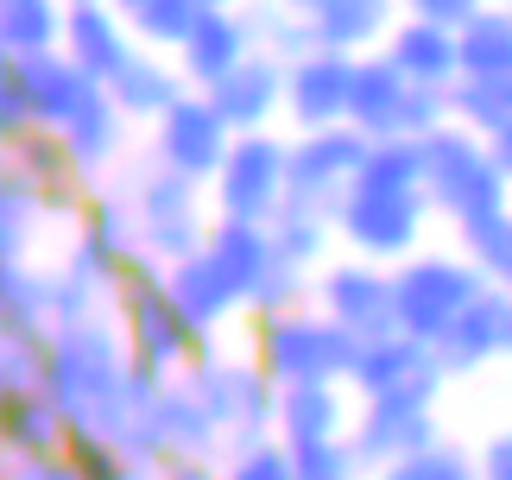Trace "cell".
<instances>
[{"label":"cell","instance_id":"obj_1","mask_svg":"<svg viewBox=\"0 0 512 480\" xmlns=\"http://www.w3.org/2000/svg\"><path fill=\"white\" fill-rule=\"evenodd\" d=\"M430 228V203H424V146L411 133H386L373 139L361 171L336 209V240L348 253L367 259H405L424 247Z\"/></svg>","mask_w":512,"mask_h":480},{"label":"cell","instance_id":"obj_2","mask_svg":"<svg viewBox=\"0 0 512 480\" xmlns=\"http://www.w3.org/2000/svg\"><path fill=\"white\" fill-rule=\"evenodd\" d=\"M247 348L260 354V367L279 386H304V379H348L361 335L342 329L317 297H304V304H285V310H253Z\"/></svg>","mask_w":512,"mask_h":480},{"label":"cell","instance_id":"obj_3","mask_svg":"<svg viewBox=\"0 0 512 480\" xmlns=\"http://www.w3.org/2000/svg\"><path fill=\"white\" fill-rule=\"evenodd\" d=\"M424 203L437 222H475V215H494L512 203V184L500 171L494 146H487V133L462 127L456 114L443 120V127H430L424 139Z\"/></svg>","mask_w":512,"mask_h":480},{"label":"cell","instance_id":"obj_4","mask_svg":"<svg viewBox=\"0 0 512 480\" xmlns=\"http://www.w3.org/2000/svg\"><path fill=\"white\" fill-rule=\"evenodd\" d=\"M114 323H121V335H127L133 367H146V373H159V379L184 373L190 360H196V348L215 342V335H203L184 310H177V297L165 285V266L152 253H140L121 272V285H114Z\"/></svg>","mask_w":512,"mask_h":480},{"label":"cell","instance_id":"obj_5","mask_svg":"<svg viewBox=\"0 0 512 480\" xmlns=\"http://www.w3.org/2000/svg\"><path fill=\"white\" fill-rule=\"evenodd\" d=\"M184 379L196 386V398L209 405V417L222 424L228 443H247V436L279 430V379L260 367L253 348L234 354V348H222V335H215V342L196 348Z\"/></svg>","mask_w":512,"mask_h":480},{"label":"cell","instance_id":"obj_6","mask_svg":"<svg viewBox=\"0 0 512 480\" xmlns=\"http://www.w3.org/2000/svg\"><path fill=\"white\" fill-rule=\"evenodd\" d=\"M481 285H487V272H481L462 247H456V253L418 247V253L392 259V323H399L405 335L437 342V335L456 323L468 304H475Z\"/></svg>","mask_w":512,"mask_h":480},{"label":"cell","instance_id":"obj_7","mask_svg":"<svg viewBox=\"0 0 512 480\" xmlns=\"http://www.w3.org/2000/svg\"><path fill=\"white\" fill-rule=\"evenodd\" d=\"M203 190L209 184L159 165V158H152L146 171H133L127 196H133V215H140V247L159 259V266H171V259H184L209 240V222H215L209 209L215 203H203Z\"/></svg>","mask_w":512,"mask_h":480},{"label":"cell","instance_id":"obj_8","mask_svg":"<svg viewBox=\"0 0 512 480\" xmlns=\"http://www.w3.org/2000/svg\"><path fill=\"white\" fill-rule=\"evenodd\" d=\"M443 386H449V373L437 360V342L405 335V329L361 335L354 367H348V392L354 398H418V405H437Z\"/></svg>","mask_w":512,"mask_h":480},{"label":"cell","instance_id":"obj_9","mask_svg":"<svg viewBox=\"0 0 512 480\" xmlns=\"http://www.w3.org/2000/svg\"><path fill=\"white\" fill-rule=\"evenodd\" d=\"M285 165H291V139H279L272 127L234 133L222 171L209 177V203H215V215L272 222V209L285 203Z\"/></svg>","mask_w":512,"mask_h":480},{"label":"cell","instance_id":"obj_10","mask_svg":"<svg viewBox=\"0 0 512 480\" xmlns=\"http://www.w3.org/2000/svg\"><path fill=\"white\" fill-rule=\"evenodd\" d=\"M373 139L354 127V120H336V127H310V133H291V165H285V196L291 203H310L323 215L342 209V196L354 184Z\"/></svg>","mask_w":512,"mask_h":480},{"label":"cell","instance_id":"obj_11","mask_svg":"<svg viewBox=\"0 0 512 480\" xmlns=\"http://www.w3.org/2000/svg\"><path fill=\"white\" fill-rule=\"evenodd\" d=\"M152 424H159V449H165L159 474H171V480L222 474L228 436H222V424L209 417V405L196 398V386H190L184 373H171L165 386H159V398H152Z\"/></svg>","mask_w":512,"mask_h":480},{"label":"cell","instance_id":"obj_12","mask_svg":"<svg viewBox=\"0 0 512 480\" xmlns=\"http://www.w3.org/2000/svg\"><path fill=\"white\" fill-rule=\"evenodd\" d=\"M234 146V127L222 120V108L209 102V89H184L177 102L152 120V158L171 171L196 177V184H209L215 171H222V158Z\"/></svg>","mask_w":512,"mask_h":480},{"label":"cell","instance_id":"obj_13","mask_svg":"<svg viewBox=\"0 0 512 480\" xmlns=\"http://www.w3.org/2000/svg\"><path fill=\"white\" fill-rule=\"evenodd\" d=\"M140 215H133V196L127 190H89L83 215H76V234H70V266H83L89 278H102L114 291L121 272L140 259Z\"/></svg>","mask_w":512,"mask_h":480},{"label":"cell","instance_id":"obj_14","mask_svg":"<svg viewBox=\"0 0 512 480\" xmlns=\"http://www.w3.org/2000/svg\"><path fill=\"white\" fill-rule=\"evenodd\" d=\"M310 297H317V304L336 316L342 329H354V335L399 329V323H392V266H386V259H367V253L323 259L317 278H310Z\"/></svg>","mask_w":512,"mask_h":480},{"label":"cell","instance_id":"obj_15","mask_svg":"<svg viewBox=\"0 0 512 480\" xmlns=\"http://www.w3.org/2000/svg\"><path fill=\"white\" fill-rule=\"evenodd\" d=\"M437 405H418V398H361L348 424V443L361 455V468H392L405 455H418L424 443H437Z\"/></svg>","mask_w":512,"mask_h":480},{"label":"cell","instance_id":"obj_16","mask_svg":"<svg viewBox=\"0 0 512 480\" xmlns=\"http://www.w3.org/2000/svg\"><path fill=\"white\" fill-rule=\"evenodd\" d=\"M7 165L38 190V209H45V222H70V228H76V215H83V203H89L95 184L70 165L64 133H57V127H26V133L7 146Z\"/></svg>","mask_w":512,"mask_h":480},{"label":"cell","instance_id":"obj_17","mask_svg":"<svg viewBox=\"0 0 512 480\" xmlns=\"http://www.w3.org/2000/svg\"><path fill=\"white\" fill-rule=\"evenodd\" d=\"M437 360H443L449 379L481 373L487 360H512V291L500 285V278H487V285L475 291V304L437 335Z\"/></svg>","mask_w":512,"mask_h":480},{"label":"cell","instance_id":"obj_18","mask_svg":"<svg viewBox=\"0 0 512 480\" xmlns=\"http://www.w3.org/2000/svg\"><path fill=\"white\" fill-rule=\"evenodd\" d=\"M348 95H354V51H304L285 64V120L291 133H310V127H336L348 120Z\"/></svg>","mask_w":512,"mask_h":480},{"label":"cell","instance_id":"obj_19","mask_svg":"<svg viewBox=\"0 0 512 480\" xmlns=\"http://www.w3.org/2000/svg\"><path fill=\"white\" fill-rule=\"evenodd\" d=\"M165 285L177 297V310H184L203 335H222L228 323H241V316H247V291L234 285V272L209 253V240L196 253L171 259V266H165Z\"/></svg>","mask_w":512,"mask_h":480},{"label":"cell","instance_id":"obj_20","mask_svg":"<svg viewBox=\"0 0 512 480\" xmlns=\"http://www.w3.org/2000/svg\"><path fill=\"white\" fill-rule=\"evenodd\" d=\"M13 76H19V95H26V108H32V127H64V120L83 108L95 89H102L64 45L13 57Z\"/></svg>","mask_w":512,"mask_h":480},{"label":"cell","instance_id":"obj_21","mask_svg":"<svg viewBox=\"0 0 512 480\" xmlns=\"http://www.w3.org/2000/svg\"><path fill=\"white\" fill-rule=\"evenodd\" d=\"M209 102L222 108V120L234 133H253V127H272L285 114V57L272 51H247L222 83H209Z\"/></svg>","mask_w":512,"mask_h":480},{"label":"cell","instance_id":"obj_22","mask_svg":"<svg viewBox=\"0 0 512 480\" xmlns=\"http://www.w3.org/2000/svg\"><path fill=\"white\" fill-rule=\"evenodd\" d=\"M64 51L95 76V83H108V76L140 51V38H133L127 13L114 7V0H70L64 7Z\"/></svg>","mask_w":512,"mask_h":480},{"label":"cell","instance_id":"obj_23","mask_svg":"<svg viewBox=\"0 0 512 480\" xmlns=\"http://www.w3.org/2000/svg\"><path fill=\"white\" fill-rule=\"evenodd\" d=\"M0 449L13 455V468L26 462H51L70 449V417L57 411V398L45 386H19L0 405Z\"/></svg>","mask_w":512,"mask_h":480},{"label":"cell","instance_id":"obj_24","mask_svg":"<svg viewBox=\"0 0 512 480\" xmlns=\"http://www.w3.org/2000/svg\"><path fill=\"white\" fill-rule=\"evenodd\" d=\"M247 51H253V38H247L241 7H203V19L190 26V38L171 57H177V70H184L190 89H209V83H222Z\"/></svg>","mask_w":512,"mask_h":480},{"label":"cell","instance_id":"obj_25","mask_svg":"<svg viewBox=\"0 0 512 480\" xmlns=\"http://www.w3.org/2000/svg\"><path fill=\"white\" fill-rule=\"evenodd\" d=\"M127 127H133V120L121 114V102H114L108 83H102L57 133H64V146H70V165L95 184V177H108V171L127 158Z\"/></svg>","mask_w":512,"mask_h":480},{"label":"cell","instance_id":"obj_26","mask_svg":"<svg viewBox=\"0 0 512 480\" xmlns=\"http://www.w3.org/2000/svg\"><path fill=\"white\" fill-rule=\"evenodd\" d=\"M184 89L190 83H184V70H177V57L171 51H152V45H140L121 70L108 76V95L121 102V114L133 120V127H152V120H159Z\"/></svg>","mask_w":512,"mask_h":480},{"label":"cell","instance_id":"obj_27","mask_svg":"<svg viewBox=\"0 0 512 480\" xmlns=\"http://www.w3.org/2000/svg\"><path fill=\"white\" fill-rule=\"evenodd\" d=\"M380 51L411 76V83H437V89H449V83L462 76L456 26H437V19H418V13H399V26L386 32Z\"/></svg>","mask_w":512,"mask_h":480},{"label":"cell","instance_id":"obj_28","mask_svg":"<svg viewBox=\"0 0 512 480\" xmlns=\"http://www.w3.org/2000/svg\"><path fill=\"white\" fill-rule=\"evenodd\" d=\"M405 95H411V76L392 64L386 51H361L354 57V95H348V120L361 127L367 139H386L399 133L405 120Z\"/></svg>","mask_w":512,"mask_h":480},{"label":"cell","instance_id":"obj_29","mask_svg":"<svg viewBox=\"0 0 512 480\" xmlns=\"http://www.w3.org/2000/svg\"><path fill=\"white\" fill-rule=\"evenodd\" d=\"M348 424H354L348 379H304V386H279V436H285V443L348 436Z\"/></svg>","mask_w":512,"mask_h":480},{"label":"cell","instance_id":"obj_30","mask_svg":"<svg viewBox=\"0 0 512 480\" xmlns=\"http://www.w3.org/2000/svg\"><path fill=\"white\" fill-rule=\"evenodd\" d=\"M399 0H323L317 13H310V26H317V45L329 51H380L386 32L399 26Z\"/></svg>","mask_w":512,"mask_h":480},{"label":"cell","instance_id":"obj_31","mask_svg":"<svg viewBox=\"0 0 512 480\" xmlns=\"http://www.w3.org/2000/svg\"><path fill=\"white\" fill-rule=\"evenodd\" d=\"M272 247H279V259H291V266H310L317 272L329 253H336V215H323V209H310V203H285L272 209Z\"/></svg>","mask_w":512,"mask_h":480},{"label":"cell","instance_id":"obj_32","mask_svg":"<svg viewBox=\"0 0 512 480\" xmlns=\"http://www.w3.org/2000/svg\"><path fill=\"white\" fill-rule=\"evenodd\" d=\"M0 323L51 329V266H32V253H0Z\"/></svg>","mask_w":512,"mask_h":480},{"label":"cell","instance_id":"obj_33","mask_svg":"<svg viewBox=\"0 0 512 480\" xmlns=\"http://www.w3.org/2000/svg\"><path fill=\"white\" fill-rule=\"evenodd\" d=\"M462 76H506L512 70V0H487V7L456 26Z\"/></svg>","mask_w":512,"mask_h":480},{"label":"cell","instance_id":"obj_34","mask_svg":"<svg viewBox=\"0 0 512 480\" xmlns=\"http://www.w3.org/2000/svg\"><path fill=\"white\" fill-rule=\"evenodd\" d=\"M241 19H247V38L253 51H272V57H304L317 51V26H310L304 7H285V0H241Z\"/></svg>","mask_w":512,"mask_h":480},{"label":"cell","instance_id":"obj_35","mask_svg":"<svg viewBox=\"0 0 512 480\" xmlns=\"http://www.w3.org/2000/svg\"><path fill=\"white\" fill-rule=\"evenodd\" d=\"M64 7L70 0H0V45L13 57L64 45Z\"/></svg>","mask_w":512,"mask_h":480},{"label":"cell","instance_id":"obj_36","mask_svg":"<svg viewBox=\"0 0 512 480\" xmlns=\"http://www.w3.org/2000/svg\"><path fill=\"white\" fill-rule=\"evenodd\" d=\"M449 114L475 133H500L512 120V70L506 76H456L449 83Z\"/></svg>","mask_w":512,"mask_h":480},{"label":"cell","instance_id":"obj_37","mask_svg":"<svg viewBox=\"0 0 512 480\" xmlns=\"http://www.w3.org/2000/svg\"><path fill=\"white\" fill-rule=\"evenodd\" d=\"M38 228H45L38 190H32L13 165H0V253H32Z\"/></svg>","mask_w":512,"mask_h":480},{"label":"cell","instance_id":"obj_38","mask_svg":"<svg viewBox=\"0 0 512 480\" xmlns=\"http://www.w3.org/2000/svg\"><path fill=\"white\" fill-rule=\"evenodd\" d=\"M203 7H209V0H140V7L127 13V26H133V38H140V45L177 51V45L190 38V26L203 19Z\"/></svg>","mask_w":512,"mask_h":480},{"label":"cell","instance_id":"obj_39","mask_svg":"<svg viewBox=\"0 0 512 480\" xmlns=\"http://www.w3.org/2000/svg\"><path fill=\"white\" fill-rule=\"evenodd\" d=\"M456 247L475 259L487 278H506L512 272V203L494 215H475V222H456Z\"/></svg>","mask_w":512,"mask_h":480},{"label":"cell","instance_id":"obj_40","mask_svg":"<svg viewBox=\"0 0 512 480\" xmlns=\"http://www.w3.org/2000/svg\"><path fill=\"white\" fill-rule=\"evenodd\" d=\"M222 474L228 480H298L291 474V443L279 430L247 436V443H228L222 449Z\"/></svg>","mask_w":512,"mask_h":480},{"label":"cell","instance_id":"obj_41","mask_svg":"<svg viewBox=\"0 0 512 480\" xmlns=\"http://www.w3.org/2000/svg\"><path fill=\"white\" fill-rule=\"evenodd\" d=\"M45 348H51V329L0 323V386H7V392L45 386Z\"/></svg>","mask_w":512,"mask_h":480},{"label":"cell","instance_id":"obj_42","mask_svg":"<svg viewBox=\"0 0 512 480\" xmlns=\"http://www.w3.org/2000/svg\"><path fill=\"white\" fill-rule=\"evenodd\" d=\"M108 304H114V291L102 278H89L83 266H70V259L51 266V323H76V316H95Z\"/></svg>","mask_w":512,"mask_h":480},{"label":"cell","instance_id":"obj_43","mask_svg":"<svg viewBox=\"0 0 512 480\" xmlns=\"http://www.w3.org/2000/svg\"><path fill=\"white\" fill-rule=\"evenodd\" d=\"M475 474H481V462L462 443H449V436H437V443H424L418 455H405V462L386 468V480H475Z\"/></svg>","mask_w":512,"mask_h":480},{"label":"cell","instance_id":"obj_44","mask_svg":"<svg viewBox=\"0 0 512 480\" xmlns=\"http://www.w3.org/2000/svg\"><path fill=\"white\" fill-rule=\"evenodd\" d=\"M291 474H298V480H348V474H361V455H354L348 436L291 443Z\"/></svg>","mask_w":512,"mask_h":480},{"label":"cell","instance_id":"obj_45","mask_svg":"<svg viewBox=\"0 0 512 480\" xmlns=\"http://www.w3.org/2000/svg\"><path fill=\"white\" fill-rule=\"evenodd\" d=\"M310 266H291V259H272V266L260 272V285H253V297H247V316L253 310H285V304H304L310 297Z\"/></svg>","mask_w":512,"mask_h":480},{"label":"cell","instance_id":"obj_46","mask_svg":"<svg viewBox=\"0 0 512 480\" xmlns=\"http://www.w3.org/2000/svg\"><path fill=\"white\" fill-rule=\"evenodd\" d=\"M64 455L76 462L83 480H133V462L108 443V436H95V430H70V449Z\"/></svg>","mask_w":512,"mask_h":480},{"label":"cell","instance_id":"obj_47","mask_svg":"<svg viewBox=\"0 0 512 480\" xmlns=\"http://www.w3.org/2000/svg\"><path fill=\"white\" fill-rule=\"evenodd\" d=\"M26 127H32V108H26V95H19V76H13V64H7V70H0V146H13Z\"/></svg>","mask_w":512,"mask_h":480},{"label":"cell","instance_id":"obj_48","mask_svg":"<svg viewBox=\"0 0 512 480\" xmlns=\"http://www.w3.org/2000/svg\"><path fill=\"white\" fill-rule=\"evenodd\" d=\"M405 13H418V19H437V26H468L487 0H399Z\"/></svg>","mask_w":512,"mask_h":480},{"label":"cell","instance_id":"obj_49","mask_svg":"<svg viewBox=\"0 0 512 480\" xmlns=\"http://www.w3.org/2000/svg\"><path fill=\"white\" fill-rule=\"evenodd\" d=\"M475 462H481V474H487V480H512V430L487 436V449L475 455Z\"/></svg>","mask_w":512,"mask_h":480},{"label":"cell","instance_id":"obj_50","mask_svg":"<svg viewBox=\"0 0 512 480\" xmlns=\"http://www.w3.org/2000/svg\"><path fill=\"white\" fill-rule=\"evenodd\" d=\"M487 146H494V158H500V171H506V184H512V120L500 133H487Z\"/></svg>","mask_w":512,"mask_h":480},{"label":"cell","instance_id":"obj_51","mask_svg":"<svg viewBox=\"0 0 512 480\" xmlns=\"http://www.w3.org/2000/svg\"><path fill=\"white\" fill-rule=\"evenodd\" d=\"M285 7H304V13H317V7H323V0H285Z\"/></svg>","mask_w":512,"mask_h":480},{"label":"cell","instance_id":"obj_52","mask_svg":"<svg viewBox=\"0 0 512 480\" xmlns=\"http://www.w3.org/2000/svg\"><path fill=\"white\" fill-rule=\"evenodd\" d=\"M7 474H13V455H7V449H0V480H7Z\"/></svg>","mask_w":512,"mask_h":480},{"label":"cell","instance_id":"obj_53","mask_svg":"<svg viewBox=\"0 0 512 480\" xmlns=\"http://www.w3.org/2000/svg\"><path fill=\"white\" fill-rule=\"evenodd\" d=\"M114 7H121V13H133V7H140V0H114Z\"/></svg>","mask_w":512,"mask_h":480},{"label":"cell","instance_id":"obj_54","mask_svg":"<svg viewBox=\"0 0 512 480\" xmlns=\"http://www.w3.org/2000/svg\"><path fill=\"white\" fill-rule=\"evenodd\" d=\"M7 64H13V51H7V45H0V70H7Z\"/></svg>","mask_w":512,"mask_h":480},{"label":"cell","instance_id":"obj_55","mask_svg":"<svg viewBox=\"0 0 512 480\" xmlns=\"http://www.w3.org/2000/svg\"><path fill=\"white\" fill-rule=\"evenodd\" d=\"M209 7H241V0H209Z\"/></svg>","mask_w":512,"mask_h":480},{"label":"cell","instance_id":"obj_56","mask_svg":"<svg viewBox=\"0 0 512 480\" xmlns=\"http://www.w3.org/2000/svg\"><path fill=\"white\" fill-rule=\"evenodd\" d=\"M500 285H506V291H512V272H506V278H500Z\"/></svg>","mask_w":512,"mask_h":480},{"label":"cell","instance_id":"obj_57","mask_svg":"<svg viewBox=\"0 0 512 480\" xmlns=\"http://www.w3.org/2000/svg\"><path fill=\"white\" fill-rule=\"evenodd\" d=\"M0 405H7V386H0Z\"/></svg>","mask_w":512,"mask_h":480},{"label":"cell","instance_id":"obj_58","mask_svg":"<svg viewBox=\"0 0 512 480\" xmlns=\"http://www.w3.org/2000/svg\"><path fill=\"white\" fill-rule=\"evenodd\" d=\"M0 165H7V146H0Z\"/></svg>","mask_w":512,"mask_h":480}]
</instances>
